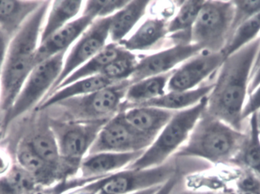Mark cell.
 <instances>
[{"label": "cell", "mask_w": 260, "mask_h": 194, "mask_svg": "<svg viewBox=\"0 0 260 194\" xmlns=\"http://www.w3.org/2000/svg\"><path fill=\"white\" fill-rule=\"evenodd\" d=\"M259 49L260 36L225 57L218 70L213 88L207 97L206 111L241 132L247 129V124L243 120V109Z\"/></svg>", "instance_id": "6da1fadb"}, {"label": "cell", "mask_w": 260, "mask_h": 194, "mask_svg": "<svg viewBox=\"0 0 260 194\" xmlns=\"http://www.w3.org/2000/svg\"><path fill=\"white\" fill-rule=\"evenodd\" d=\"M51 1H43L11 40L0 74V113L12 108L35 66L43 25Z\"/></svg>", "instance_id": "7a4b0ae2"}, {"label": "cell", "mask_w": 260, "mask_h": 194, "mask_svg": "<svg viewBox=\"0 0 260 194\" xmlns=\"http://www.w3.org/2000/svg\"><path fill=\"white\" fill-rule=\"evenodd\" d=\"M247 137V131H237L205 110L185 144L173 156L197 158L215 166L231 165Z\"/></svg>", "instance_id": "3957f363"}, {"label": "cell", "mask_w": 260, "mask_h": 194, "mask_svg": "<svg viewBox=\"0 0 260 194\" xmlns=\"http://www.w3.org/2000/svg\"><path fill=\"white\" fill-rule=\"evenodd\" d=\"M129 80L117 82L95 92L62 101L47 110L53 118L67 121L108 122L121 111Z\"/></svg>", "instance_id": "277c9868"}, {"label": "cell", "mask_w": 260, "mask_h": 194, "mask_svg": "<svg viewBox=\"0 0 260 194\" xmlns=\"http://www.w3.org/2000/svg\"><path fill=\"white\" fill-rule=\"evenodd\" d=\"M49 118L59 149L61 179L76 178L82 161L107 122L67 121L50 116Z\"/></svg>", "instance_id": "5b68a950"}, {"label": "cell", "mask_w": 260, "mask_h": 194, "mask_svg": "<svg viewBox=\"0 0 260 194\" xmlns=\"http://www.w3.org/2000/svg\"><path fill=\"white\" fill-rule=\"evenodd\" d=\"M206 105L207 97L192 108L177 111L151 146L126 169H149L166 163L186 143L196 123L206 110Z\"/></svg>", "instance_id": "8992f818"}, {"label": "cell", "mask_w": 260, "mask_h": 194, "mask_svg": "<svg viewBox=\"0 0 260 194\" xmlns=\"http://www.w3.org/2000/svg\"><path fill=\"white\" fill-rule=\"evenodd\" d=\"M68 50L35 66L23 85L12 108L4 114L1 123L5 133L11 123L38 105L48 94L59 78Z\"/></svg>", "instance_id": "52a82bcc"}, {"label": "cell", "mask_w": 260, "mask_h": 194, "mask_svg": "<svg viewBox=\"0 0 260 194\" xmlns=\"http://www.w3.org/2000/svg\"><path fill=\"white\" fill-rule=\"evenodd\" d=\"M233 1H204L192 30L191 43L203 51L221 53L230 38Z\"/></svg>", "instance_id": "ba28073f"}, {"label": "cell", "mask_w": 260, "mask_h": 194, "mask_svg": "<svg viewBox=\"0 0 260 194\" xmlns=\"http://www.w3.org/2000/svg\"><path fill=\"white\" fill-rule=\"evenodd\" d=\"M178 158L172 156L156 167L145 169H128L111 174L93 182L96 194H129L168 182L179 172Z\"/></svg>", "instance_id": "9c48e42d"}, {"label": "cell", "mask_w": 260, "mask_h": 194, "mask_svg": "<svg viewBox=\"0 0 260 194\" xmlns=\"http://www.w3.org/2000/svg\"><path fill=\"white\" fill-rule=\"evenodd\" d=\"M155 139L135 130L125 120L123 111L105 123L88 155L100 152H135L146 150Z\"/></svg>", "instance_id": "30bf717a"}, {"label": "cell", "mask_w": 260, "mask_h": 194, "mask_svg": "<svg viewBox=\"0 0 260 194\" xmlns=\"http://www.w3.org/2000/svg\"><path fill=\"white\" fill-rule=\"evenodd\" d=\"M111 21V16L98 18L81 35L69 54L66 56L63 67L59 78L42 102L50 97L72 73L86 63L107 45Z\"/></svg>", "instance_id": "8fae6325"}, {"label": "cell", "mask_w": 260, "mask_h": 194, "mask_svg": "<svg viewBox=\"0 0 260 194\" xmlns=\"http://www.w3.org/2000/svg\"><path fill=\"white\" fill-rule=\"evenodd\" d=\"M202 51L199 46L193 44H177L160 50L138 61L136 69L128 80L133 84L146 78L170 73L174 67Z\"/></svg>", "instance_id": "7c38bea8"}, {"label": "cell", "mask_w": 260, "mask_h": 194, "mask_svg": "<svg viewBox=\"0 0 260 194\" xmlns=\"http://www.w3.org/2000/svg\"><path fill=\"white\" fill-rule=\"evenodd\" d=\"M222 53L202 51L188 59L180 68L174 70L167 89L170 91H188L196 88L211 75L218 71L224 62Z\"/></svg>", "instance_id": "4fadbf2b"}, {"label": "cell", "mask_w": 260, "mask_h": 194, "mask_svg": "<svg viewBox=\"0 0 260 194\" xmlns=\"http://www.w3.org/2000/svg\"><path fill=\"white\" fill-rule=\"evenodd\" d=\"M94 21L90 17L82 15L40 43L35 58L36 66L61 52L68 50L69 47L80 38Z\"/></svg>", "instance_id": "5bb4252c"}, {"label": "cell", "mask_w": 260, "mask_h": 194, "mask_svg": "<svg viewBox=\"0 0 260 194\" xmlns=\"http://www.w3.org/2000/svg\"><path fill=\"white\" fill-rule=\"evenodd\" d=\"M40 111L41 116L38 117V122L34 125L31 131L22 135L19 140L26 142L43 160L58 170L60 176L59 149L54 134L50 127L49 114L46 110Z\"/></svg>", "instance_id": "9a60e30c"}, {"label": "cell", "mask_w": 260, "mask_h": 194, "mask_svg": "<svg viewBox=\"0 0 260 194\" xmlns=\"http://www.w3.org/2000/svg\"><path fill=\"white\" fill-rule=\"evenodd\" d=\"M145 151L135 152H100L88 155L80 166L81 178L105 177L126 169L139 159Z\"/></svg>", "instance_id": "2e32d148"}, {"label": "cell", "mask_w": 260, "mask_h": 194, "mask_svg": "<svg viewBox=\"0 0 260 194\" xmlns=\"http://www.w3.org/2000/svg\"><path fill=\"white\" fill-rule=\"evenodd\" d=\"M12 149V160L32 175L41 187L62 181L58 170L43 160L24 140H18Z\"/></svg>", "instance_id": "e0dca14e"}, {"label": "cell", "mask_w": 260, "mask_h": 194, "mask_svg": "<svg viewBox=\"0 0 260 194\" xmlns=\"http://www.w3.org/2000/svg\"><path fill=\"white\" fill-rule=\"evenodd\" d=\"M175 113L161 108L145 106L133 107L123 111V117L130 126L154 139L157 138Z\"/></svg>", "instance_id": "ac0fdd59"}, {"label": "cell", "mask_w": 260, "mask_h": 194, "mask_svg": "<svg viewBox=\"0 0 260 194\" xmlns=\"http://www.w3.org/2000/svg\"><path fill=\"white\" fill-rule=\"evenodd\" d=\"M168 21L163 18H148L133 35L118 44L131 53L159 47L168 36Z\"/></svg>", "instance_id": "d6986e66"}, {"label": "cell", "mask_w": 260, "mask_h": 194, "mask_svg": "<svg viewBox=\"0 0 260 194\" xmlns=\"http://www.w3.org/2000/svg\"><path fill=\"white\" fill-rule=\"evenodd\" d=\"M213 86L214 83H211L188 91H170L157 99L137 106L154 107L175 112L183 111L195 106L203 99L208 97Z\"/></svg>", "instance_id": "ffe728a7"}, {"label": "cell", "mask_w": 260, "mask_h": 194, "mask_svg": "<svg viewBox=\"0 0 260 194\" xmlns=\"http://www.w3.org/2000/svg\"><path fill=\"white\" fill-rule=\"evenodd\" d=\"M174 70L131 84L126 91L121 111L142 105L165 94L168 82Z\"/></svg>", "instance_id": "44dd1931"}, {"label": "cell", "mask_w": 260, "mask_h": 194, "mask_svg": "<svg viewBox=\"0 0 260 194\" xmlns=\"http://www.w3.org/2000/svg\"><path fill=\"white\" fill-rule=\"evenodd\" d=\"M204 1H183L177 15L168 24V35L177 44L191 43L192 30Z\"/></svg>", "instance_id": "7402d4cb"}, {"label": "cell", "mask_w": 260, "mask_h": 194, "mask_svg": "<svg viewBox=\"0 0 260 194\" xmlns=\"http://www.w3.org/2000/svg\"><path fill=\"white\" fill-rule=\"evenodd\" d=\"M43 1L6 0L0 1V27L13 38L26 20L42 4Z\"/></svg>", "instance_id": "603a6c76"}, {"label": "cell", "mask_w": 260, "mask_h": 194, "mask_svg": "<svg viewBox=\"0 0 260 194\" xmlns=\"http://www.w3.org/2000/svg\"><path fill=\"white\" fill-rule=\"evenodd\" d=\"M127 52V50L123 49L118 44L112 42L111 44H107L97 55L91 58L86 63L84 64L80 68L72 73L67 79H66L56 88V91L59 90V88L70 85L76 81L80 80V79L102 74L103 70L109 64Z\"/></svg>", "instance_id": "cb8c5ba5"}, {"label": "cell", "mask_w": 260, "mask_h": 194, "mask_svg": "<svg viewBox=\"0 0 260 194\" xmlns=\"http://www.w3.org/2000/svg\"><path fill=\"white\" fill-rule=\"evenodd\" d=\"M114 84L115 83L108 80L102 75L80 79V80L76 81L63 88H59L50 97L41 102L37 108H38V111H43V110L47 109L62 101L67 100L71 98L91 94V93L95 92V91L103 89V88H107Z\"/></svg>", "instance_id": "d4e9b609"}, {"label": "cell", "mask_w": 260, "mask_h": 194, "mask_svg": "<svg viewBox=\"0 0 260 194\" xmlns=\"http://www.w3.org/2000/svg\"><path fill=\"white\" fill-rule=\"evenodd\" d=\"M150 1H129L111 16L109 37L113 43L119 44L126 38L138 21L144 16Z\"/></svg>", "instance_id": "484cf974"}, {"label": "cell", "mask_w": 260, "mask_h": 194, "mask_svg": "<svg viewBox=\"0 0 260 194\" xmlns=\"http://www.w3.org/2000/svg\"><path fill=\"white\" fill-rule=\"evenodd\" d=\"M247 123V137L232 166L255 174L260 178V136L256 125V113Z\"/></svg>", "instance_id": "4316f807"}, {"label": "cell", "mask_w": 260, "mask_h": 194, "mask_svg": "<svg viewBox=\"0 0 260 194\" xmlns=\"http://www.w3.org/2000/svg\"><path fill=\"white\" fill-rule=\"evenodd\" d=\"M82 1H53L50 6L47 21L41 32L40 43L47 40L66 24L73 21L82 9Z\"/></svg>", "instance_id": "83f0119b"}, {"label": "cell", "mask_w": 260, "mask_h": 194, "mask_svg": "<svg viewBox=\"0 0 260 194\" xmlns=\"http://www.w3.org/2000/svg\"><path fill=\"white\" fill-rule=\"evenodd\" d=\"M41 188L32 175L14 161L0 175V194H35Z\"/></svg>", "instance_id": "f1b7e54d"}, {"label": "cell", "mask_w": 260, "mask_h": 194, "mask_svg": "<svg viewBox=\"0 0 260 194\" xmlns=\"http://www.w3.org/2000/svg\"><path fill=\"white\" fill-rule=\"evenodd\" d=\"M260 32V12L238 26L232 33L221 53L224 57L233 54L258 38Z\"/></svg>", "instance_id": "f546056e"}, {"label": "cell", "mask_w": 260, "mask_h": 194, "mask_svg": "<svg viewBox=\"0 0 260 194\" xmlns=\"http://www.w3.org/2000/svg\"><path fill=\"white\" fill-rule=\"evenodd\" d=\"M138 61L136 56L128 51L109 64L101 75L114 83L128 80L136 69Z\"/></svg>", "instance_id": "4dcf8cb0"}, {"label": "cell", "mask_w": 260, "mask_h": 194, "mask_svg": "<svg viewBox=\"0 0 260 194\" xmlns=\"http://www.w3.org/2000/svg\"><path fill=\"white\" fill-rule=\"evenodd\" d=\"M129 1H87L82 15L94 20L112 16L126 6Z\"/></svg>", "instance_id": "1f68e13d"}, {"label": "cell", "mask_w": 260, "mask_h": 194, "mask_svg": "<svg viewBox=\"0 0 260 194\" xmlns=\"http://www.w3.org/2000/svg\"><path fill=\"white\" fill-rule=\"evenodd\" d=\"M102 178L104 177L91 178L76 177V178L64 179L58 181L56 184H53L50 187H43L35 194H67Z\"/></svg>", "instance_id": "d6a6232c"}, {"label": "cell", "mask_w": 260, "mask_h": 194, "mask_svg": "<svg viewBox=\"0 0 260 194\" xmlns=\"http://www.w3.org/2000/svg\"><path fill=\"white\" fill-rule=\"evenodd\" d=\"M233 2L235 4V14H234L231 35L238 26L260 12V1Z\"/></svg>", "instance_id": "836d02e7"}, {"label": "cell", "mask_w": 260, "mask_h": 194, "mask_svg": "<svg viewBox=\"0 0 260 194\" xmlns=\"http://www.w3.org/2000/svg\"><path fill=\"white\" fill-rule=\"evenodd\" d=\"M241 174L235 181V190L238 194H260V178L255 174L239 169Z\"/></svg>", "instance_id": "e575fe53"}, {"label": "cell", "mask_w": 260, "mask_h": 194, "mask_svg": "<svg viewBox=\"0 0 260 194\" xmlns=\"http://www.w3.org/2000/svg\"><path fill=\"white\" fill-rule=\"evenodd\" d=\"M260 109V85L254 90L252 94L249 95V99L246 102L243 109L242 117L244 121H247V119L257 112Z\"/></svg>", "instance_id": "d590c367"}, {"label": "cell", "mask_w": 260, "mask_h": 194, "mask_svg": "<svg viewBox=\"0 0 260 194\" xmlns=\"http://www.w3.org/2000/svg\"><path fill=\"white\" fill-rule=\"evenodd\" d=\"M180 181L171 194H238L234 188L220 189V190H208V191H197L190 190L180 187Z\"/></svg>", "instance_id": "8d00e7d4"}, {"label": "cell", "mask_w": 260, "mask_h": 194, "mask_svg": "<svg viewBox=\"0 0 260 194\" xmlns=\"http://www.w3.org/2000/svg\"><path fill=\"white\" fill-rule=\"evenodd\" d=\"M12 38L0 27V74Z\"/></svg>", "instance_id": "74e56055"}, {"label": "cell", "mask_w": 260, "mask_h": 194, "mask_svg": "<svg viewBox=\"0 0 260 194\" xmlns=\"http://www.w3.org/2000/svg\"><path fill=\"white\" fill-rule=\"evenodd\" d=\"M182 176L183 175H181V173H179L173 177L168 182L163 184L155 194H171L173 190L177 187V184L181 181Z\"/></svg>", "instance_id": "f35d334b"}, {"label": "cell", "mask_w": 260, "mask_h": 194, "mask_svg": "<svg viewBox=\"0 0 260 194\" xmlns=\"http://www.w3.org/2000/svg\"><path fill=\"white\" fill-rule=\"evenodd\" d=\"M260 85V62L253 70L250 76V84H249L248 94L254 91V90Z\"/></svg>", "instance_id": "ab89813d"}, {"label": "cell", "mask_w": 260, "mask_h": 194, "mask_svg": "<svg viewBox=\"0 0 260 194\" xmlns=\"http://www.w3.org/2000/svg\"><path fill=\"white\" fill-rule=\"evenodd\" d=\"M67 194H96V191L92 183H90V184H87V185L84 186V187L76 189V190L70 192V193Z\"/></svg>", "instance_id": "60d3db41"}, {"label": "cell", "mask_w": 260, "mask_h": 194, "mask_svg": "<svg viewBox=\"0 0 260 194\" xmlns=\"http://www.w3.org/2000/svg\"><path fill=\"white\" fill-rule=\"evenodd\" d=\"M8 166H9V163L6 160V156L0 155V175H3L9 170V168Z\"/></svg>", "instance_id": "b9f144b4"}, {"label": "cell", "mask_w": 260, "mask_h": 194, "mask_svg": "<svg viewBox=\"0 0 260 194\" xmlns=\"http://www.w3.org/2000/svg\"><path fill=\"white\" fill-rule=\"evenodd\" d=\"M161 187V186L159 187H152V188L148 189V190H142V191L136 192V193L129 194H155L158 191L159 189Z\"/></svg>", "instance_id": "7bdbcfd3"}, {"label": "cell", "mask_w": 260, "mask_h": 194, "mask_svg": "<svg viewBox=\"0 0 260 194\" xmlns=\"http://www.w3.org/2000/svg\"><path fill=\"white\" fill-rule=\"evenodd\" d=\"M256 125H257L258 131L260 136V109L256 112Z\"/></svg>", "instance_id": "ee69618b"}, {"label": "cell", "mask_w": 260, "mask_h": 194, "mask_svg": "<svg viewBox=\"0 0 260 194\" xmlns=\"http://www.w3.org/2000/svg\"><path fill=\"white\" fill-rule=\"evenodd\" d=\"M6 133H5L4 129H3V125H2L1 122H0V141L3 140V137H4V135Z\"/></svg>", "instance_id": "f6af8a7d"}, {"label": "cell", "mask_w": 260, "mask_h": 194, "mask_svg": "<svg viewBox=\"0 0 260 194\" xmlns=\"http://www.w3.org/2000/svg\"><path fill=\"white\" fill-rule=\"evenodd\" d=\"M259 62H260V49H259V52H258L257 56H256V61H255L254 67H253V69L255 68V67H256V66L258 65V64H259Z\"/></svg>", "instance_id": "bcb514c9"}, {"label": "cell", "mask_w": 260, "mask_h": 194, "mask_svg": "<svg viewBox=\"0 0 260 194\" xmlns=\"http://www.w3.org/2000/svg\"></svg>", "instance_id": "7dc6e473"}]
</instances>
